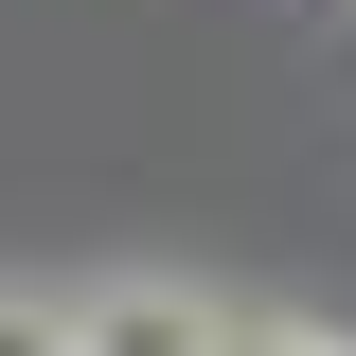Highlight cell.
<instances>
[{
    "label": "cell",
    "mask_w": 356,
    "mask_h": 356,
    "mask_svg": "<svg viewBox=\"0 0 356 356\" xmlns=\"http://www.w3.org/2000/svg\"><path fill=\"white\" fill-rule=\"evenodd\" d=\"M0 356H89V339H72V303H54V285H0Z\"/></svg>",
    "instance_id": "obj_2"
},
{
    "label": "cell",
    "mask_w": 356,
    "mask_h": 356,
    "mask_svg": "<svg viewBox=\"0 0 356 356\" xmlns=\"http://www.w3.org/2000/svg\"><path fill=\"white\" fill-rule=\"evenodd\" d=\"M232 356H356V339H321V321H232Z\"/></svg>",
    "instance_id": "obj_3"
},
{
    "label": "cell",
    "mask_w": 356,
    "mask_h": 356,
    "mask_svg": "<svg viewBox=\"0 0 356 356\" xmlns=\"http://www.w3.org/2000/svg\"><path fill=\"white\" fill-rule=\"evenodd\" d=\"M72 339L89 356H232V303L178 285V267H107V285L72 303Z\"/></svg>",
    "instance_id": "obj_1"
}]
</instances>
